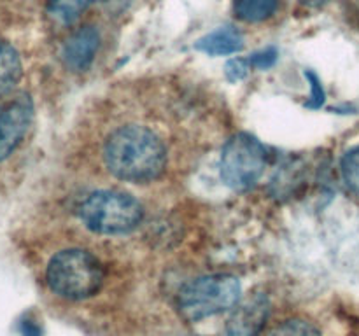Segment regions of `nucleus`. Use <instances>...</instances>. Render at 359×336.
I'll use <instances>...</instances> for the list:
<instances>
[{
  "mask_svg": "<svg viewBox=\"0 0 359 336\" xmlns=\"http://www.w3.org/2000/svg\"><path fill=\"white\" fill-rule=\"evenodd\" d=\"M104 161L114 177L146 184L156 181L167 167V149L153 130L126 125L114 130L104 144Z\"/></svg>",
  "mask_w": 359,
  "mask_h": 336,
  "instance_id": "f257e3e1",
  "label": "nucleus"
},
{
  "mask_svg": "<svg viewBox=\"0 0 359 336\" xmlns=\"http://www.w3.org/2000/svg\"><path fill=\"white\" fill-rule=\"evenodd\" d=\"M46 282L56 296L81 301L100 290L104 268L91 252L84 248H65L49 259Z\"/></svg>",
  "mask_w": 359,
  "mask_h": 336,
  "instance_id": "f03ea898",
  "label": "nucleus"
},
{
  "mask_svg": "<svg viewBox=\"0 0 359 336\" xmlns=\"http://www.w3.org/2000/svg\"><path fill=\"white\" fill-rule=\"evenodd\" d=\"M79 217L84 226L98 234H125L142 223V205L128 192L104 191L91 192L79 206Z\"/></svg>",
  "mask_w": 359,
  "mask_h": 336,
  "instance_id": "7ed1b4c3",
  "label": "nucleus"
},
{
  "mask_svg": "<svg viewBox=\"0 0 359 336\" xmlns=\"http://www.w3.org/2000/svg\"><path fill=\"white\" fill-rule=\"evenodd\" d=\"M241 280L233 275H205L186 284L179 293V312L189 322L226 312L241 300Z\"/></svg>",
  "mask_w": 359,
  "mask_h": 336,
  "instance_id": "20e7f679",
  "label": "nucleus"
},
{
  "mask_svg": "<svg viewBox=\"0 0 359 336\" xmlns=\"http://www.w3.org/2000/svg\"><path fill=\"white\" fill-rule=\"evenodd\" d=\"M221 178L233 191H248L266 168V149L256 136L237 133L223 147Z\"/></svg>",
  "mask_w": 359,
  "mask_h": 336,
  "instance_id": "39448f33",
  "label": "nucleus"
},
{
  "mask_svg": "<svg viewBox=\"0 0 359 336\" xmlns=\"http://www.w3.org/2000/svg\"><path fill=\"white\" fill-rule=\"evenodd\" d=\"M34 122V102L20 93L0 104V163L6 161L27 136Z\"/></svg>",
  "mask_w": 359,
  "mask_h": 336,
  "instance_id": "423d86ee",
  "label": "nucleus"
},
{
  "mask_svg": "<svg viewBox=\"0 0 359 336\" xmlns=\"http://www.w3.org/2000/svg\"><path fill=\"white\" fill-rule=\"evenodd\" d=\"M270 314V301L265 294H252L242 301L228 318L226 336H258Z\"/></svg>",
  "mask_w": 359,
  "mask_h": 336,
  "instance_id": "0eeeda50",
  "label": "nucleus"
},
{
  "mask_svg": "<svg viewBox=\"0 0 359 336\" xmlns=\"http://www.w3.org/2000/svg\"><path fill=\"white\" fill-rule=\"evenodd\" d=\"M100 46V35L93 27H83L74 31L62 48V59L72 72H84L93 63Z\"/></svg>",
  "mask_w": 359,
  "mask_h": 336,
  "instance_id": "6e6552de",
  "label": "nucleus"
},
{
  "mask_svg": "<svg viewBox=\"0 0 359 336\" xmlns=\"http://www.w3.org/2000/svg\"><path fill=\"white\" fill-rule=\"evenodd\" d=\"M242 48H244V35L231 24L216 28L195 42V49L209 56L235 55L242 51Z\"/></svg>",
  "mask_w": 359,
  "mask_h": 336,
  "instance_id": "1a4fd4ad",
  "label": "nucleus"
},
{
  "mask_svg": "<svg viewBox=\"0 0 359 336\" xmlns=\"http://www.w3.org/2000/svg\"><path fill=\"white\" fill-rule=\"evenodd\" d=\"M23 76L20 52L13 44L0 41V98L13 93Z\"/></svg>",
  "mask_w": 359,
  "mask_h": 336,
  "instance_id": "9d476101",
  "label": "nucleus"
},
{
  "mask_svg": "<svg viewBox=\"0 0 359 336\" xmlns=\"http://www.w3.org/2000/svg\"><path fill=\"white\" fill-rule=\"evenodd\" d=\"M100 0H49L48 16L60 27H69L79 20L81 14Z\"/></svg>",
  "mask_w": 359,
  "mask_h": 336,
  "instance_id": "9b49d317",
  "label": "nucleus"
},
{
  "mask_svg": "<svg viewBox=\"0 0 359 336\" xmlns=\"http://www.w3.org/2000/svg\"><path fill=\"white\" fill-rule=\"evenodd\" d=\"M279 7V0H233L235 16L245 23L269 20Z\"/></svg>",
  "mask_w": 359,
  "mask_h": 336,
  "instance_id": "f8f14e48",
  "label": "nucleus"
},
{
  "mask_svg": "<svg viewBox=\"0 0 359 336\" xmlns=\"http://www.w3.org/2000/svg\"><path fill=\"white\" fill-rule=\"evenodd\" d=\"M266 336H321V331L305 318H287L270 329Z\"/></svg>",
  "mask_w": 359,
  "mask_h": 336,
  "instance_id": "ddd939ff",
  "label": "nucleus"
},
{
  "mask_svg": "<svg viewBox=\"0 0 359 336\" xmlns=\"http://www.w3.org/2000/svg\"><path fill=\"white\" fill-rule=\"evenodd\" d=\"M340 168H342V177L347 188L359 196V146L353 147L344 154Z\"/></svg>",
  "mask_w": 359,
  "mask_h": 336,
  "instance_id": "4468645a",
  "label": "nucleus"
},
{
  "mask_svg": "<svg viewBox=\"0 0 359 336\" xmlns=\"http://www.w3.org/2000/svg\"><path fill=\"white\" fill-rule=\"evenodd\" d=\"M251 69L252 66L251 63H249V58H233L226 63V66H224V76H226V79L231 80V83H238V80L248 77Z\"/></svg>",
  "mask_w": 359,
  "mask_h": 336,
  "instance_id": "2eb2a0df",
  "label": "nucleus"
},
{
  "mask_svg": "<svg viewBox=\"0 0 359 336\" xmlns=\"http://www.w3.org/2000/svg\"><path fill=\"white\" fill-rule=\"evenodd\" d=\"M277 56H279V52H277L276 48H265L262 49V51L252 52V55L249 56V63H251L252 69L266 70L270 69V66L276 65Z\"/></svg>",
  "mask_w": 359,
  "mask_h": 336,
  "instance_id": "dca6fc26",
  "label": "nucleus"
},
{
  "mask_svg": "<svg viewBox=\"0 0 359 336\" xmlns=\"http://www.w3.org/2000/svg\"><path fill=\"white\" fill-rule=\"evenodd\" d=\"M305 77L311 80V90H312L311 100H309L307 107L319 108L323 104H325V90H323L321 86V80H319V77L316 76L314 72H305Z\"/></svg>",
  "mask_w": 359,
  "mask_h": 336,
  "instance_id": "f3484780",
  "label": "nucleus"
},
{
  "mask_svg": "<svg viewBox=\"0 0 359 336\" xmlns=\"http://www.w3.org/2000/svg\"><path fill=\"white\" fill-rule=\"evenodd\" d=\"M18 331H20V336H44L42 326L32 315H23L20 318V322H18Z\"/></svg>",
  "mask_w": 359,
  "mask_h": 336,
  "instance_id": "a211bd4d",
  "label": "nucleus"
},
{
  "mask_svg": "<svg viewBox=\"0 0 359 336\" xmlns=\"http://www.w3.org/2000/svg\"><path fill=\"white\" fill-rule=\"evenodd\" d=\"M304 6H309V7H321L325 6V4H328L330 0H300Z\"/></svg>",
  "mask_w": 359,
  "mask_h": 336,
  "instance_id": "6ab92c4d",
  "label": "nucleus"
}]
</instances>
